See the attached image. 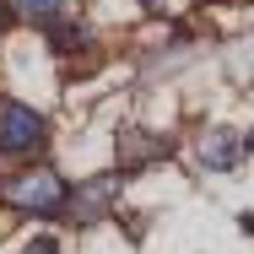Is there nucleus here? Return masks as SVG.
<instances>
[{"label":"nucleus","instance_id":"nucleus-1","mask_svg":"<svg viewBox=\"0 0 254 254\" xmlns=\"http://www.w3.org/2000/svg\"><path fill=\"white\" fill-rule=\"evenodd\" d=\"M70 195L76 190L54 168H27V173H16V179L0 184V200L11 205V211H27V216H65Z\"/></svg>","mask_w":254,"mask_h":254},{"label":"nucleus","instance_id":"nucleus-2","mask_svg":"<svg viewBox=\"0 0 254 254\" xmlns=\"http://www.w3.org/2000/svg\"><path fill=\"white\" fill-rule=\"evenodd\" d=\"M49 141V119L27 103H0V152L5 157H38Z\"/></svg>","mask_w":254,"mask_h":254},{"label":"nucleus","instance_id":"nucleus-3","mask_svg":"<svg viewBox=\"0 0 254 254\" xmlns=\"http://www.w3.org/2000/svg\"><path fill=\"white\" fill-rule=\"evenodd\" d=\"M244 152H249V141H244L238 130H227V125H211L200 135V162L211 173H233V168L244 162Z\"/></svg>","mask_w":254,"mask_h":254},{"label":"nucleus","instance_id":"nucleus-4","mask_svg":"<svg viewBox=\"0 0 254 254\" xmlns=\"http://www.w3.org/2000/svg\"><path fill=\"white\" fill-rule=\"evenodd\" d=\"M114 195H119V179H114V173H103V179H87V184H81V190L70 195V205H65V216L87 227V222H98L103 211L114 205Z\"/></svg>","mask_w":254,"mask_h":254},{"label":"nucleus","instance_id":"nucleus-5","mask_svg":"<svg viewBox=\"0 0 254 254\" xmlns=\"http://www.w3.org/2000/svg\"><path fill=\"white\" fill-rule=\"evenodd\" d=\"M162 157H173L168 135H152V130H125L119 135V168H152Z\"/></svg>","mask_w":254,"mask_h":254},{"label":"nucleus","instance_id":"nucleus-6","mask_svg":"<svg viewBox=\"0 0 254 254\" xmlns=\"http://www.w3.org/2000/svg\"><path fill=\"white\" fill-rule=\"evenodd\" d=\"M49 44H54V54H87L92 49V27L87 22H54Z\"/></svg>","mask_w":254,"mask_h":254},{"label":"nucleus","instance_id":"nucleus-7","mask_svg":"<svg viewBox=\"0 0 254 254\" xmlns=\"http://www.w3.org/2000/svg\"><path fill=\"white\" fill-rule=\"evenodd\" d=\"M16 11H22V16H27V22H60V16H65V0H16Z\"/></svg>","mask_w":254,"mask_h":254},{"label":"nucleus","instance_id":"nucleus-8","mask_svg":"<svg viewBox=\"0 0 254 254\" xmlns=\"http://www.w3.org/2000/svg\"><path fill=\"white\" fill-rule=\"evenodd\" d=\"M16 254H60V244L54 238H33V244H22Z\"/></svg>","mask_w":254,"mask_h":254},{"label":"nucleus","instance_id":"nucleus-9","mask_svg":"<svg viewBox=\"0 0 254 254\" xmlns=\"http://www.w3.org/2000/svg\"><path fill=\"white\" fill-rule=\"evenodd\" d=\"M249 152H254V135H249Z\"/></svg>","mask_w":254,"mask_h":254},{"label":"nucleus","instance_id":"nucleus-10","mask_svg":"<svg viewBox=\"0 0 254 254\" xmlns=\"http://www.w3.org/2000/svg\"><path fill=\"white\" fill-rule=\"evenodd\" d=\"M141 5H152V0H141Z\"/></svg>","mask_w":254,"mask_h":254}]
</instances>
